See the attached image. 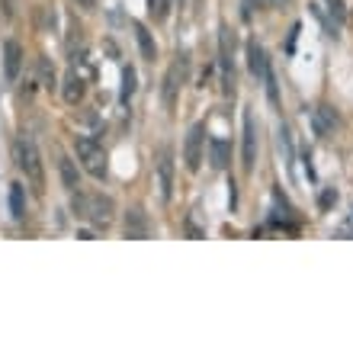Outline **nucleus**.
<instances>
[{"label":"nucleus","instance_id":"1","mask_svg":"<svg viewBox=\"0 0 353 353\" xmlns=\"http://www.w3.org/2000/svg\"><path fill=\"white\" fill-rule=\"evenodd\" d=\"M13 158H17V168L26 174V180L36 186V193H42L46 186V168H42V158H39V148L32 145V139H17L13 141Z\"/></svg>","mask_w":353,"mask_h":353},{"label":"nucleus","instance_id":"2","mask_svg":"<svg viewBox=\"0 0 353 353\" xmlns=\"http://www.w3.org/2000/svg\"><path fill=\"white\" fill-rule=\"evenodd\" d=\"M74 151H77L81 168H84L87 174L97 176V180H103V176H106V151H103L100 141H93L90 135H77V139H74Z\"/></svg>","mask_w":353,"mask_h":353},{"label":"nucleus","instance_id":"3","mask_svg":"<svg viewBox=\"0 0 353 353\" xmlns=\"http://www.w3.org/2000/svg\"><path fill=\"white\" fill-rule=\"evenodd\" d=\"M84 219L93 225V228H110L112 219H116V203L103 193H87Z\"/></svg>","mask_w":353,"mask_h":353},{"label":"nucleus","instance_id":"4","mask_svg":"<svg viewBox=\"0 0 353 353\" xmlns=\"http://www.w3.org/2000/svg\"><path fill=\"white\" fill-rule=\"evenodd\" d=\"M154 170H158V190H161V203H170L174 196V151L168 145L158 148V161H154Z\"/></svg>","mask_w":353,"mask_h":353},{"label":"nucleus","instance_id":"5","mask_svg":"<svg viewBox=\"0 0 353 353\" xmlns=\"http://www.w3.org/2000/svg\"><path fill=\"white\" fill-rule=\"evenodd\" d=\"M203 148H205V125H193L186 132V141H183V161L190 174H196L203 168Z\"/></svg>","mask_w":353,"mask_h":353},{"label":"nucleus","instance_id":"6","mask_svg":"<svg viewBox=\"0 0 353 353\" xmlns=\"http://www.w3.org/2000/svg\"><path fill=\"white\" fill-rule=\"evenodd\" d=\"M219 65H222V90L234 93V61H232V32L222 26L219 36Z\"/></svg>","mask_w":353,"mask_h":353},{"label":"nucleus","instance_id":"7","mask_svg":"<svg viewBox=\"0 0 353 353\" xmlns=\"http://www.w3.org/2000/svg\"><path fill=\"white\" fill-rule=\"evenodd\" d=\"M183 71H186V61H174L168 68V74H164V87H161V97H164V106L174 112L176 106V97H180V87H183Z\"/></svg>","mask_w":353,"mask_h":353},{"label":"nucleus","instance_id":"8","mask_svg":"<svg viewBox=\"0 0 353 353\" xmlns=\"http://www.w3.org/2000/svg\"><path fill=\"white\" fill-rule=\"evenodd\" d=\"M241 164L244 170L251 174L254 164H257V122H254V112H244V145H241Z\"/></svg>","mask_w":353,"mask_h":353},{"label":"nucleus","instance_id":"9","mask_svg":"<svg viewBox=\"0 0 353 353\" xmlns=\"http://www.w3.org/2000/svg\"><path fill=\"white\" fill-rule=\"evenodd\" d=\"M122 232H125V238H135V241L148 238V234H151L148 215L141 212L139 205H135V209H129V212H125V225H122Z\"/></svg>","mask_w":353,"mask_h":353},{"label":"nucleus","instance_id":"10","mask_svg":"<svg viewBox=\"0 0 353 353\" xmlns=\"http://www.w3.org/2000/svg\"><path fill=\"white\" fill-rule=\"evenodd\" d=\"M312 125H315V135L331 139L334 129L341 125V119H337V112L331 110V106H315V112H312Z\"/></svg>","mask_w":353,"mask_h":353},{"label":"nucleus","instance_id":"11","mask_svg":"<svg viewBox=\"0 0 353 353\" xmlns=\"http://www.w3.org/2000/svg\"><path fill=\"white\" fill-rule=\"evenodd\" d=\"M19 68H23V46L17 39H7L3 42V74H7V81H17Z\"/></svg>","mask_w":353,"mask_h":353},{"label":"nucleus","instance_id":"12","mask_svg":"<svg viewBox=\"0 0 353 353\" xmlns=\"http://www.w3.org/2000/svg\"><path fill=\"white\" fill-rule=\"evenodd\" d=\"M84 93H87V87H84V77L77 74L74 68L65 74V84H61V97H65V103L68 106H77V103L84 100Z\"/></svg>","mask_w":353,"mask_h":353},{"label":"nucleus","instance_id":"13","mask_svg":"<svg viewBox=\"0 0 353 353\" xmlns=\"http://www.w3.org/2000/svg\"><path fill=\"white\" fill-rule=\"evenodd\" d=\"M209 164L215 170H225L232 164V145L225 139H209Z\"/></svg>","mask_w":353,"mask_h":353},{"label":"nucleus","instance_id":"14","mask_svg":"<svg viewBox=\"0 0 353 353\" xmlns=\"http://www.w3.org/2000/svg\"><path fill=\"white\" fill-rule=\"evenodd\" d=\"M58 174H61V183H65L68 193H74V190H81V176H77L74 161L68 158V154H61V158H58Z\"/></svg>","mask_w":353,"mask_h":353},{"label":"nucleus","instance_id":"15","mask_svg":"<svg viewBox=\"0 0 353 353\" xmlns=\"http://www.w3.org/2000/svg\"><path fill=\"white\" fill-rule=\"evenodd\" d=\"M248 65H251V74L254 77H267V71H270V61H267V52H263L257 42H251L248 46Z\"/></svg>","mask_w":353,"mask_h":353},{"label":"nucleus","instance_id":"16","mask_svg":"<svg viewBox=\"0 0 353 353\" xmlns=\"http://www.w3.org/2000/svg\"><path fill=\"white\" fill-rule=\"evenodd\" d=\"M36 71H39V81H42V87H46V90H52V87L58 84V77H55V65H52V58H48V55H39Z\"/></svg>","mask_w":353,"mask_h":353},{"label":"nucleus","instance_id":"17","mask_svg":"<svg viewBox=\"0 0 353 353\" xmlns=\"http://www.w3.org/2000/svg\"><path fill=\"white\" fill-rule=\"evenodd\" d=\"M135 36H139V48L141 55L148 58V61H154V55H158V46H154V39H151V32L141 23H135Z\"/></svg>","mask_w":353,"mask_h":353},{"label":"nucleus","instance_id":"18","mask_svg":"<svg viewBox=\"0 0 353 353\" xmlns=\"http://www.w3.org/2000/svg\"><path fill=\"white\" fill-rule=\"evenodd\" d=\"M10 212H13V219H23V215H26V203H23V183L10 186Z\"/></svg>","mask_w":353,"mask_h":353},{"label":"nucleus","instance_id":"19","mask_svg":"<svg viewBox=\"0 0 353 353\" xmlns=\"http://www.w3.org/2000/svg\"><path fill=\"white\" fill-rule=\"evenodd\" d=\"M132 93H135V71L125 68V71H122V103H129Z\"/></svg>","mask_w":353,"mask_h":353},{"label":"nucleus","instance_id":"20","mask_svg":"<svg viewBox=\"0 0 353 353\" xmlns=\"http://www.w3.org/2000/svg\"><path fill=\"white\" fill-rule=\"evenodd\" d=\"M148 10H151V17L154 19H164L168 17V10H170V0H148Z\"/></svg>","mask_w":353,"mask_h":353},{"label":"nucleus","instance_id":"21","mask_svg":"<svg viewBox=\"0 0 353 353\" xmlns=\"http://www.w3.org/2000/svg\"><path fill=\"white\" fill-rule=\"evenodd\" d=\"M337 234H341V238H353V209H350V215H347V222L337 228Z\"/></svg>","mask_w":353,"mask_h":353},{"label":"nucleus","instance_id":"22","mask_svg":"<svg viewBox=\"0 0 353 353\" xmlns=\"http://www.w3.org/2000/svg\"><path fill=\"white\" fill-rule=\"evenodd\" d=\"M251 7H283V3H289V0H248Z\"/></svg>","mask_w":353,"mask_h":353},{"label":"nucleus","instance_id":"23","mask_svg":"<svg viewBox=\"0 0 353 353\" xmlns=\"http://www.w3.org/2000/svg\"><path fill=\"white\" fill-rule=\"evenodd\" d=\"M334 199H337V193H331V190H327V193L321 196V209H327V205L334 203Z\"/></svg>","mask_w":353,"mask_h":353},{"label":"nucleus","instance_id":"24","mask_svg":"<svg viewBox=\"0 0 353 353\" xmlns=\"http://www.w3.org/2000/svg\"><path fill=\"white\" fill-rule=\"evenodd\" d=\"M77 3H81L84 10H97V0H77Z\"/></svg>","mask_w":353,"mask_h":353}]
</instances>
